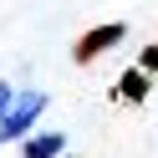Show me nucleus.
Wrapping results in <instances>:
<instances>
[{
  "mask_svg": "<svg viewBox=\"0 0 158 158\" xmlns=\"http://www.w3.org/2000/svg\"><path fill=\"white\" fill-rule=\"evenodd\" d=\"M21 153L26 158H66V138L56 133V127H36V133L21 143Z\"/></svg>",
  "mask_w": 158,
  "mask_h": 158,
  "instance_id": "3",
  "label": "nucleus"
},
{
  "mask_svg": "<svg viewBox=\"0 0 158 158\" xmlns=\"http://www.w3.org/2000/svg\"><path fill=\"white\" fill-rule=\"evenodd\" d=\"M148 92V82H143V72H133V77H123V97H133V102H138V97H143Z\"/></svg>",
  "mask_w": 158,
  "mask_h": 158,
  "instance_id": "4",
  "label": "nucleus"
},
{
  "mask_svg": "<svg viewBox=\"0 0 158 158\" xmlns=\"http://www.w3.org/2000/svg\"><path fill=\"white\" fill-rule=\"evenodd\" d=\"M10 102H15V87H10V82H0V117H5V107H10Z\"/></svg>",
  "mask_w": 158,
  "mask_h": 158,
  "instance_id": "5",
  "label": "nucleus"
},
{
  "mask_svg": "<svg viewBox=\"0 0 158 158\" xmlns=\"http://www.w3.org/2000/svg\"><path fill=\"white\" fill-rule=\"evenodd\" d=\"M41 112H46V92L41 87L15 92V102L5 107V117H0V143H26V138L36 133V117Z\"/></svg>",
  "mask_w": 158,
  "mask_h": 158,
  "instance_id": "1",
  "label": "nucleus"
},
{
  "mask_svg": "<svg viewBox=\"0 0 158 158\" xmlns=\"http://www.w3.org/2000/svg\"><path fill=\"white\" fill-rule=\"evenodd\" d=\"M123 36H127V31H123V21H107V26H97V31H87L82 41H77L72 61H82V66H87V61H97V56H102V51H112Z\"/></svg>",
  "mask_w": 158,
  "mask_h": 158,
  "instance_id": "2",
  "label": "nucleus"
}]
</instances>
